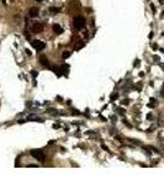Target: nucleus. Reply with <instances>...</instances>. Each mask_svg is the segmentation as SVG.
I'll return each instance as SVG.
<instances>
[{
	"label": "nucleus",
	"instance_id": "f257e3e1",
	"mask_svg": "<svg viewBox=\"0 0 164 185\" xmlns=\"http://www.w3.org/2000/svg\"><path fill=\"white\" fill-rule=\"evenodd\" d=\"M85 26V19L83 16H77L74 19V27L77 30H82Z\"/></svg>",
	"mask_w": 164,
	"mask_h": 185
},
{
	"label": "nucleus",
	"instance_id": "f03ea898",
	"mask_svg": "<svg viewBox=\"0 0 164 185\" xmlns=\"http://www.w3.org/2000/svg\"><path fill=\"white\" fill-rule=\"evenodd\" d=\"M31 155H32L33 158H36L37 160H40V162H44V154H43V152L40 150V149H33V150H31Z\"/></svg>",
	"mask_w": 164,
	"mask_h": 185
},
{
	"label": "nucleus",
	"instance_id": "7ed1b4c3",
	"mask_svg": "<svg viewBox=\"0 0 164 185\" xmlns=\"http://www.w3.org/2000/svg\"><path fill=\"white\" fill-rule=\"evenodd\" d=\"M43 29H44V26L42 22H33L32 26H31V31L33 34H41L43 31Z\"/></svg>",
	"mask_w": 164,
	"mask_h": 185
},
{
	"label": "nucleus",
	"instance_id": "20e7f679",
	"mask_svg": "<svg viewBox=\"0 0 164 185\" xmlns=\"http://www.w3.org/2000/svg\"><path fill=\"white\" fill-rule=\"evenodd\" d=\"M32 46L36 51H43L46 47V43L42 42L41 39H35V41H32Z\"/></svg>",
	"mask_w": 164,
	"mask_h": 185
},
{
	"label": "nucleus",
	"instance_id": "39448f33",
	"mask_svg": "<svg viewBox=\"0 0 164 185\" xmlns=\"http://www.w3.org/2000/svg\"><path fill=\"white\" fill-rule=\"evenodd\" d=\"M40 63L43 66V67H49V62H48V58L46 56H41L40 57Z\"/></svg>",
	"mask_w": 164,
	"mask_h": 185
},
{
	"label": "nucleus",
	"instance_id": "423d86ee",
	"mask_svg": "<svg viewBox=\"0 0 164 185\" xmlns=\"http://www.w3.org/2000/svg\"><path fill=\"white\" fill-rule=\"evenodd\" d=\"M29 12H30V16H31V17H35V16H37V15H38L40 9H38V7H36V6H33V7L30 9V11H29Z\"/></svg>",
	"mask_w": 164,
	"mask_h": 185
},
{
	"label": "nucleus",
	"instance_id": "0eeeda50",
	"mask_svg": "<svg viewBox=\"0 0 164 185\" xmlns=\"http://www.w3.org/2000/svg\"><path fill=\"white\" fill-rule=\"evenodd\" d=\"M53 31H54V34H57V35H61L62 32H63V29L58 25V24H54L53 25Z\"/></svg>",
	"mask_w": 164,
	"mask_h": 185
},
{
	"label": "nucleus",
	"instance_id": "6e6552de",
	"mask_svg": "<svg viewBox=\"0 0 164 185\" xmlns=\"http://www.w3.org/2000/svg\"><path fill=\"white\" fill-rule=\"evenodd\" d=\"M49 11H51V12H53V14H58V12L61 11V9H59V7H54V6H51V7H49Z\"/></svg>",
	"mask_w": 164,
	"mask_h": 185
},
{
	"label": "nucleus",
	"instance_id": "1a4fd4ad",
	"mask_svg": "<svg viewBox=\"0 0 164 185\" xmlns=\"http://www.w3.org/2000/svg\"><path fill=\"white\" fill-rule=\"evenodd\" d=\"M70 54H72V53H70L69 51H64V52H63V54H62V57H63V58H68Z\"/></svg>",
	"mask_w": 164,
	"mask_h": 185
},
{
	"label": "nucleus",
	"instance_id": "9d476101",
	"mask_svg": "<svg viewBox=\"0 0 164 185\" xmlns=\"http://www.w3.org/2000/svg\"><path fill=\"white\" fill-rule=\"evenodd\" d=\"M37 1H43V0H37Z\"/></svg>",
	"mask_w": 164,
	"mask_h": 185
}]
</instances>
